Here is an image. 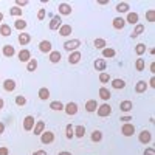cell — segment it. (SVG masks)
Listing matches in <instances>:
<instances>
[{
    "label": "cell",
    "mask_w": 155,
    "mask_h": 155,
    "mask_svg": "<svg viewBox=\"0 0 155 155\" xmlns=\"http://www.w3.org/2000/svg\"><path fill=\"white\" fill-rule=\"evenodd\" d=\"M79 47H81V41H79V39H70V41L64 42V50H67L68 53H71V51H76Z\"/></svg>",
    "instance_id": "obj_1"
},
{
    "label": "cell",
    "mask_w": 155,
    "mask_h": 155,
    "mask_svg": "<svg viewBox=\"0 0 155 155\" xmlns=\"http://www.w3.org/2000/svg\"><path fill=\"white\" fill-rule=\"evenodd\" d=\"M96 113H98V116H101V118H107V116H110V113H112V107L107 104V102L99 104L98 109H96Z\"/></svg>",
    "instance_id": "obj_2"
},
{
    "label": "cell",
    "mask_w": 155,
    "mask_h": 155,
    "mask_svg": "<svg viewBox=\"0 0 155 155\" xmlns=\"http://www.w3.org/2000/svg\"><path fill=\"white\" fill-rule=\"evenodd\" d=\"M121 134H123L124 137H134V134H135V126H134L132 123H123V126H121Z\"/></svg>",
    "instance_id": "obj_3"
},
{
    "label": "cell",
    "mask_w": 155,
    "mask_h": 155,
    "mask_svg": "<svg viewBox=\"0 0 155 155\" xmlns=\"http://www.w3.org/2000/svg\"><path fill=\"white\" fill-rule=\"evenodd\" d=\"M54 141V134L51 130H44L41 134V143L42 144H51Z\"/></svg>",
    "instance_id": "obj_4"
},
{
    "label": "cell",
    "mask_w": 155,
    "mask_h": 155,
    "mask_svg": "<svg viewBox=\"0 0 155 155\" xmlns=\"http://www.w3.org/2000/svg\"><path fill=\"white\" fill-rule=\"evenodd\" d=\"M58 11H59V16H70L71 12H73V6L68 5V3H65V2H62V3H59Z\"/></svg>",
    "instance_id": "obj_5"
},
{
    "label": "cell",
    "mask_w": 155,
    "mask_h": 155,
    "mask_svg": "<svg viewBox=\"0 0 155 155\" xmlns=\"http://www.w3.org/2000/svg\"><path fill=\"white\" fill-rule=\"evenodd\" d=\"M61 27H62V19H61V16L58 14V16H53V17H51L48 28H50L51 31H56V30H59Z\"/></svg>",
    "instance_id": "obj_6"
},
{
    "label": "cell",
    "mask_w": 155,
    "mask_h": 155,
    "mask_svg": "<svg viewBox=\"0 0 155 155\" xmlns=\"http://www.w3.org/2000/svg\"><path fill=\"white\" fill-rule=\"evenodd\" d=\"M34 124H36V121H34V116H33V115H27V116L23 118V129H25L27 132H31V130H33Z\"/></svg>",
    "instance_id": "obj_7"
},
{
    "label": "cell",
    "mask_w": 155,
    "mask_h": 155,
    "mask_svg": "<svg viewBox=\"0 0 155 155\" xmlns=\"http://www.w3.org/2000/svg\"><path fill=\"white\" fill-rule=\"evenodd\" d=\"M64 112H65L68 116H73L78 113V104L76 102H67V104H64Z\"/></svg>",
    "instance_id": "obj_8"
},
{
    "label": "cell",
    "mask_w": 155,
    "mask_h": 155,
    "mask_svg": "<svg viewBox=\"0 0 155 155\" xmlns=\"http://www.w3.org/2000/svg\"><path fill=\"white\" fill-rule=\"evenodd\" d=\"M138 141L140 143H143V144H147L152 141V134L150 130H141L140 135H138Z\"/></svg>",
    "instance_id": "obj_9"
},
{
    "label": "cell",
    "mask_w": 155,
    "mask_h": 155,
    "mask_svg": "<svg viewBox=\"0 0 155 155\" xmlns=\"http://www.w3.org/2000/svg\"><path fill=\"white\" fill-rule=\"evenodd\" d=\"M39 51L41 53H51L53 51V44H51L50 41H41V44H39Z\"/></svg>",
    "instance_id": "obj_10"
},
{
    "label": "cell",
    "mask_w": 155,
    "mask_h": 155,
    "mask_svg": "<svg viewBox=\"0 0 155 155\" xmlns=\"http://www.w3.org/2000/svg\"><path fill=\"white\" fill-rule=\"evenodd\" d=\"M98 101L96 99H88L87 102H85V106H84V109H85V112H88V113H95L96 112V109H98Z\"/></svg>",
    "instance_id": "obj_11"
},
{
    "label": "cell",
    "mask_w": 155,
    "mask_h": 155,
    "mask_svg": "<svg viewBox=\"0 0 155 155\" xmlns=\"http://www.w3.org/2000/svg\"><path fill=\"white\" fill-rule=\"evenodd\" d=\"M16 87H17V84H16V81L14 79H5L3 81V90L5 92H8V93H11V92H14L16 90Z\"/></svg>",
    "instance_id": "obj_12"
},
{
    "label": "cell",
    "mask_w": 155,
    "mask_h": 155,
    "mask_svg": "<svg viewBox=\"0 0 155 155\" xmlns=\"http://www.w3.org/2000/svg\"><path fill=\"white\" fill-rule=\"evenodd\" d=\"M45 130V121H42V120H39V121H36V124H34V127H33V134L34 135H37V137H41V134Z\"/></svg>",
    "instance_id": "obj_13"
},
{
    "label": "cell",
    "mask_w": 155,
    "mask_h": 155,
    "mask_svg": "<svg viewBox=\"0 0 155 155\" xmlns=\"http://www.w3.org/2000/svg\"><path fill=\"white\" fill-rule=\"evenodd\" d=\"M93 67H95V70L96 71H99V73H102V71H106V68H107V62H106V59H96L95 62H93Z\"/></svg>",
    "instance_id": "obj_14"
},
{
    "label": "cell",
    "mask_w": 155,
    "mask_h": 155,
    "mask_svg": "<svg viewBox=\"0 0 155 155\" xmlns=\"http://www.w3.org/2000/svg\"><path fill=\"white\" fill-rule=\"evenodd\" d=\"M81 58H82V54H81L78 50H76V51H71L70 56H68V64H71V65H76V64H79Z\"/></svg>",
    "instance_id": "obj_15"
},
{
    "label": "cell",
    "mask_w": 155,
    "mask_h": 155,
    "mask_svg": "<svg viewBox=\"0 0 155 155\" xmlns=\"http://www.w3.org/2000/svg\"><path fill=\"white\" fill-rule=\"evenodd\" d=\"M17 41H19L20 45H28V44L31 42V36H30L28 33L22 31V33H19V36H17Z\"/></svg>",
    "instance_id": "obj_16"
},
{
    "label": "cell",
    "mask_w": 155,
    "mask_h": 155,
    "mask_svg": "<svg viewBox=\"0 0 155 155\" xmlns=\"http://www.w3.org/2000/svg\"><path fill=\"white\" fill-rule=\"evenodd\" d=\"M19 61L20 62H28L30 59H31V51L28 50V48H23V50H20L19 51Z\"/></svg>",
    "instance_id": "obj_17"
},
{
    "label": "cell",
    "mask_w": 155,
    "mask_h": 155,
    "mask_svg": "<svg viewBox=\"0 0 155 155\" xmlns=\"http://www.w3.org/2000/svg\"><path fill=\"white\" fill-rule=\"evenodd\" d=\"M2 53H3L5 58H12V56L16 54V48L12 47V45H9V44H6V45H3V48H2Z\"/></svg>",
    "instance_id": "obj_18"
},
{
    "label": "cell",
    "mask_w": 155,
    "mask_h": 155,
    "mask_svg": "<svg viewBox=\"0 0 155 155\" xmlns=\"http://www.w3.org/2000/svg\"><path fill=\"white\" fill-rule=\"evenodd\" d=\"M112 27H113L115 30H123V28L126 27V20H124L123 17H113Z\"/></svg>",
    "instance_id": "obj_19"
},
{
    "label": "cell",
    "mask_w": 155,
    "mask_h": 155,
    "mask_svg": "<svg viewBox=\"0 0 155 155\" xmlns=\"http://www.w3.org/2000/svg\"><path fill=\"white\" fill-rule=\"evenodd\" d=\"M110 84H112V88H115V90H123V88L126 87V81H124V79H121V78L112 79V81H110Z\"/></svg>",
    "instance_id": "obj_20"
},
{
    "label": "cell",
    "mask_w": 155,
    "mask_h": 155,
    "mask_svg": "<svg viewBox=\"0 0 155 155\" xmlns=\"http://www.w3.org/2000/svg\"><path fill=\"white\" fill-rule=\"evenodd\" d=\"M71 33H73V27H71V25H68V23H62V27L59 28V34L64 36V37H67V36H70Z\"/></svg>",
    "instance_id": "obj_21"
},
{
    "label": "cell",
    "mask_w": 155,
    "mask_h": 155,
    "mask_svg": "<svg viewBox=\"0 0 155 155\" xmlns=\"http://www.w3.org/2000/svg\"><path fill=\"white\" fill-rule=\"evenodd\" d=\"M50 56H48V59H50V62L51 64H59L61 62V59H62V54H61V51H56V50H53L51 53H48Z\"/></svg>",
    "instance_id": "obj_22"
},
{
    "label": "cell",
    "mask_w": 155,
    "mask_h": 155,
    "mask_svg": "<svg viewBox=\"0 0 155 155\" xmlns=\"http://www.w3.org/2000/svg\"><path fill=\"white\" fill-rule=\"evenodd\" d=\"M132 109H134V102L132 101L126 99V101H121L120 102V110L121 112H130Z\"/></svg>",
    "instance_id": "obj_23"
},
{
    "label": "cell",
    "mask_w": 155,
    "mask_h": 155,
    "mask_svg": "<svg viewBox=\"0 0 155 155\" xmlns=\"http://www.w3.org/2000/svg\"><path fill=\"white\" fill-rule=\"evenodd\" d=\"M37 95H39V99L41 101H47V99H50V90L47 88V87H41L39 88V92H37Z\"/></svg>",
    "instance_id": "obj_24"
},
{
    "label": "cell",
    "mask_w": 155,
    "mask_h": 155,
    "mask_svg": "<svg viewBox=\"0 0 155 155\" xmlns=\"http://www.w3.org/2000/svg\"><path fill=\"white\" fill-rule=\"evenodd\" d=\"M147 88H149V87H147V82H146V81H138V82L135 84V92H137V93H146Z\"/></svg>",
    "instance_id": "obj_25"
},
{
    "label": "cell",
    "mask_w": 155,
    "mask_h": 155,
    "mask_svg": "<svg viewBox=\"0 0 155 155\" xmlns=\"http://www.w3.org/2000/svg\"><path fill=\"white\" fill-rule=\"evenodd\" d=\"M110 96H112V93H110V90H109L107 87H101V88H99V98H101L102 101H109Z\"/></svg>",
    "instance_id": "obj_26"
},
{
    "label": "cell",
    "mask_w": 155,
    "mask_h": 155,
    "mask_svg": "<svg viewBox=\"0 0 155 155\" xmlns=\"http://www.w3.org/2000/svg\"><path fill=\"white\" fill-rule=\"evenodd\" d=\"M11 27L8 23H0V36H3V37H8L11 36Z\"/></svg>",
    "instance_id": "obj_27"
},
{
    "label": "cell",
    "mask_w": 155,
    "mask_h": 155,
    "mask_svg": "<svg viewBox=\"0 0 155 155\" xmlns=\"http://www.w3.org/2000/svg\"><path fill=\"white\" fill-rule=\"evenodd\" d=\"M124 20H126V23L137 25L138 23V14H137V12H127V17Z\"/></svg>",
    "instance_id": "obj_28"
},
{
    "label": "cell",
    "mask_w": 155,
    "mask_h": 155,
    "mask_svg": "<svg viewBox=\"0 0 155 155\" xmlns=\"http://www.w3.org/2000/svg\"><path fill=\"white\" fill-rule=\"evenodd\" d=\"M143 31H144V25H143V23H137L135 28H134V33L130 34V37H132V39H137L140 34H143Z\"/></svg>",
    "instance_id": "obj_29"
},
{
    "label": "cell",
    "mask_w": 155,
    "mask_h": 155,
    "mask_svg": "<svg viewBox=\"0 0 155 155\" xmlns=\"http://www.w3.org/2000/svg\"><path fill=\"white\" fill-rule=\"evenodd\" d=\"M14 28L17 30V31H23L25 28H27V20L25 19H16V22H14Z\"/></svg>",
    "instance_id": "obj_30"
},
{
    "label": "cell",
    "mask_w": 155,
    "mask_h": 155,
    "mask_svg": "<svg viewBox=\"0 0 155 155\" xmlns=\"http://www.w3.org/2000/svg\"><path fill=\"white\" fill-rule=\"evenodd\" d=\"M102 56H104L102 59H106V58H109V59H110V58H115V56H116V50H115V48H110V47H109V48L106 47L104 50H102Z\"/></svg>",
    "instance_id": "obj_31"
},
{
    "label": "cell",
    "mask_w": 155,
    "mask_h": 155,
    "mask_svg": "<svg viewBox=\"0 0 155 155\" xmlns=\"http://www.w3.org/2000/svg\"><path fill=\"white\" fill-rule=\"evenodd\" d=\"M116 11L118 12H130V5L127 2H120L116 5Z\"/></svg>",
    "instance_id": "obj_32"
},
{
    "label": "cell",
    "mask_w": 155,
    "mask_h": 155,
    "mask_svg": "<svg viewBox=\"0 0 155 155\" xmlns=\"http://www.w3.org/2000/svg\"><path fill=\"white\" fill-rule=\"evenodd\" d=\"M93 45H95V48H98V50H104L106 45H107V42H106V39L98 37V39H95V41H93Z\"/></svg>",
    "instance_id": "obj_33"
},
{
    "label": "cell",
    "mask_w": 155,
    "mask_h": 155,
    "mask_svg": "<svg viewBox=\"0 0 155 155\" xmlns=\"http://www.w3.org/2000/svg\"><path fill=\"white\" fill-rule=\"evenodd\" d=\"M74 137L76 138H84L85 137V127L84 126H74Z\"/></svg>",
    "instance_id": "obj_34"
},
{
    "label": "cell",
    "mask_w": 155,
    "mask_h": 155,
    "mask_svg": "<svg viewBox=\"0 0 155 155\" xmlns=\"http://www.w3.org/2000/svg\"><path fill=\"white\" fill-rule=\"evenodd\" d=\"M50 109L54 110V112H61V110H64V104L61 101H51L50 102Z\"/></svg>",
    "instance_id": "obj_35"
},
{
    "label": "cell",
    "mask_w": 155,
    "mask_h": 155,
    "mask_svg": "<svg viewBox=\"0 0 155 155\" xmlns=\"http://www.w3.org/2000/svg\"><path fill=\"white\" fill-rule=\"evenodd\" d=\"M98 81H99L101 84H107L109 81H112V78H110V74H109L107 71H102V73H99V76H98Z\"/></svg>",
    "instance_id": "obj_36"
},
{
    "label": "cell",
    "mask_w": 155,
    "mask_h": 155,
    "mask_svg": "<svg viewBox=\"0 0 155 155\" xmlns=\"http://www.w3.org/2000/svg\"><path fill=\"white\" fill-rule=\"evenodd\" d=\"M90 138H92L93 143H101L102 141V132L101 130H93L92 135H90Z\"/></svg>",
    "instance_id": "obj_37"
},
{
    "label": "cell",
    "mask_w": 155,
    "mask_h": 155,
    "mask_svg": "<svg viewBox=\"0 0 155 155\" xmlns=\"http://www.w3.org/2000/svg\"><path fill=\"white\" fill-rule=\"evenodd\" d=\"M27 70L30 71V73H33V71H36L37 70V61L36 59H30L28 62H27Z\"/></svg>",
    "instance_id": "obj_38"
},
{
    "label": "cell",
    "mask_w": 155,
    "mask_h": 155,
    "mask_svg": "<svg viewBox=\"0 0 155 155\" xmlns=\"http://www.w3.org/2000/svg\"><path fill=\"white\" fill-rule=\"evenodd\" d=\"M65 137H67V140L74 138V126H71V124L65 126Z\"/></svg>",
    "instance_id": "obj_39"
},
{
    "label": "cell",
    "mask_w": 155,
    "mask_h": 155,
    "mask_svg": "<svg viewBox=\"0 0 155 155\" xmlns=\"http://www.w3.org/2000/svg\"><path fill=\"white\" fill-rule=\"evenodd\" d=\"M135 68H137V71H143L146 68V64H144V59L143 58H138L135 61Z\"/></svg>",
    "instance_id": "obj_40"
},
{
    "label": "cell",
    "mask_w": 155,
    "mask_h": 155,
    "mask_svg": "<svg viewBox=\"0 0 155 155\" xmlns=\"http://www.w3.org/2000/svg\"><path fill=\"white\" fill-rule=\"evenodd\" d=\"M135 53H137V56H143L146 53V44H137L135 45Z\"/></svg>",
    "instance_id": "obj_41"
},
{
    "label": "cell",
    "mask_w": 155,
    "mask_h": 155,
    "mask_svg": "<svg viewBox=\"0 0 155 155\" xmlns=\"http://www.w3.org/2000/svg\"><path fill=\"white\" fill-rule=\"evenodd\" d=\"M14 102H16V106H19V107H23V106H27V98H25V96H22V95H19V96H16Z\"/></svg>",
    "instance_id": "obj_42"
},
{
    "label": "cell",
    "mask_w": 155,
    "mask_h": 155,
    "mask_svg": "<svg viewBox=\"0 0 155 155\" xmlns=\"http://www.w3.org/2000/svg\"><path fill=\"white\" fill-rule=\"evenodd\" d=\"M9 14L14 16V17H22V8H17V6H12L9 9Z\"/></svg>",
    "instance_id": "obj_43"
},
{
    "label": "cell",
    "mask_w": 155,
    "mask_h": 155,
    "mask_svg": "<svg viewBox=\"0 0 155 155\" xmlns=\"http://www.w3.org/2000/svg\"><path fill=\"white\" fill-rule=\"evenodd\" d=\"M146 19H147V22H150V23L155 22V11H153V9H147V11H146Z\"/></svg>",
    "instance_id": "obj_44"
},
{
    "label": "cell",
    "mask_w": 155,
    "mask_h": 155,
    "mask_svg": "<svg viewBox=\"0 0 155 155\" xmlns=\"http://www.w3.org/2000/svg\"><path fill=\"white\" fill-rule=\"evenodd\" d=\"M45 16H47V9H45V8H41V9L37 11V19H39V20H44Z\"/></svg>",
    "instance_id": "obj_45"
},
{
    "label": "cell",
    "mask_w": 155,
    "mask_h": 155,
    "mask_svg": "<svg viewBox=\"0 0 155 155\" xmlns=\"http://www.w3.org/2000/svg\"><path fill=\"white\" fill-rule=\"evenodd\" d=\"M28 5V0H16V6L20 8V6H27Z\"/></svg>",
    "instance_id": "obj_46"
},
{
    "label": "cell",
    "mask_w": 155,
    "mask_h": 155,
    "mask_svg": "<svg viewBox=\"0 0 155 155\" xmlns=\"http://www.w3.org/2000/svg\"><path fill=\"white\" fill-rule=\"evenodd\" d=\"M143 155H155V149L153 147H146L144 152H143Z\"/></svg>",
    "instance_id": "obj_47"
},
{
    "label": "cell",
    "mask_w": 155,
    "mask_h": 155,
    "mask_svg": "<svg viewBox=\"0 0 155 155\" xmlns=\"http://www.w3.org/2000/svg\"><path fill=\"white\" fill-rule=\"evenodd\" d=\"M0 155H9V149L6 146H2L0 147Z\"/></svg>",
    "instance_id": "obj_48"
},
{
    "label": "cell",
    "mask_w": 155,
    "mask_h": 155,
    "mask_svg": "<svg viewBox=\"0 0 155 155\" xmlns=\"http://www.w3.org/2000/svg\"><path fill=\"white\" fill-rule=\"evenodd\" d=\"M121 121L123 123H130L132 121V116L130 115H124V116H121Z\"/></svg>",
    "instance_id": "obj_49"
},
{
    "label": "cell",
    "mask_w": 155,
    "mask_h": 155,
    "mask_svg": "<svg viewBox=\"0 0 155 155\" xmlns=\"http://www.w3.org/2000/svg\"><path fill=\"white\" fill-rule=\"evenodd\" d=\"M147 87H152V88H155V76H152L150 79H149V82H147Z\"/></svg>",
    "instance_id": "obj_50"
},
{
    "label": "cell",
    "mask_w": 155,
    "mask_h": 155,
    "mask_svg": "<svg viewBox=\"0 0 155 155\" xmlns=\"http://www.w3.org/2000/svg\"><path fill=\"white\" fill-rule=\"evenodd\" d=\"M33 155H47V152H45V150H42V149H39V150H34V152H33Z\"/></svg>",
    "instance_id": "obj_51"
},
{
    "label": "cell",
    "mask_w": 155,
    "mask_h": 155,
    "mask_svg": "<svg viewBox=\"0 0 155 155\" xmlns=\"http://www.w3.org/2000/svg\"><path fill=\"white\" fill-rule=\"evenodd\" d=\"M3 132H5V124H3L2 121H0V135H2Z\"/></svg>",
    "instance_id": "obj_52"
},
{
    "label": "cell",
    "mask_w": 155,
    "mask_h": 155,
    "mask_svg": "<svg viewBox=\"0 0 155 155\" xmlns=\"http://www.w3.org/2000/svg\"><path fill=\"white\" fill-rule=\"evenodd\" d=\"M58 155H73L71 152H68V150H62V152H59Z\"/></svg>",
    "instance_id": "obj_53"
},
{
    "label": "cell",
    "mask_w": 155,
    "mask_h": 155,
    "mask_svg": "<svg viewBox=\"0 0 155 155\" xmlns=\"http://www.w3.org/2000/svg\"><path fill=\"white\" fill-rule=\"evenodd\" d=\"M98 3H99V5H107L109 0H98Z\"/></svg>",
    "instance_id": "obj_54"
},
{
    "label": "cell",
    "mask_w": 155,
    "mask_h": 155,
    "mask_svg": "<svg viewBox=\"0 0 155 155\" xmlns=\"http://www.w3.org/2000/svg\"><path fill=\"white\" fill-rule=\"evenodd\" d=\"M150 71L155 74V62H152V64H150Z\"/></svg>",
    "instance_id": "obj_55"
},
{
    "label": "cell",
    "mask_w": 155,
    "mask_h": 155,
    "mask_svg": "<svg viewBox=\"0 0 155 155\" xmlns=\"http://www.w3.org/2000/svg\"><path fill=\"white\" fill-rule=\"evenodd\" d=\"M3 106H5V101H3V98H0V110L3 109Z\"/></svg>",
    "instance_id": "obj_56"
},
{
    "label": "cell",
    "mask_w": 155,
    "mask_h": 155,
    "mask_svg": "<svg viewBox=\"0 0 155 155\" xmlns=\"http://www.w3.org/2000/svg\"><path fill=\"white\" fill-rule=\"evenodd\" d=\"M2 20H3V12L0 11V23H2Z\"/></svg>",
    "instance_id": "obj_57"
}]
</instances>
